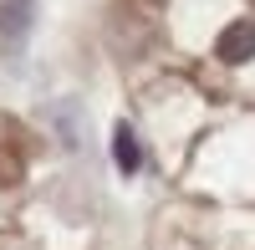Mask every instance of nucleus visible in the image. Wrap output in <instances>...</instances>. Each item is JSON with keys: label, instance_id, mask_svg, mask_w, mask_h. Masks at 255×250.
Segmentation results:
<instances>
[{"label": "nucleus", "instance_id": "f257e3e1", "mask_svg": "<svg viewBox=\"0 0 255 250\" xmlns=\"http://www.w3.org/2000/svg\"><path fill=\"white\" fill-rule=\"evenodd\" d=\"M215 56L230 61V67L250 61L255 56V20H230V26L220 31V41H215Z\"/></svg>", "mask_w": 255, "mask_h": 250}, {"label": "nucleus", "instance_id": "f03ea898", "mask_svg": "<svg viewBox=\"0 0 255 250\" xmlns=\"http://www.w3.org/2000/svg\"><path fill=\"white\" fill-rule=\"evenodd\" d=\"M31 15H36V5H31V0H5V5H0V31H5V41H10V46H20V41H26Z\"/></svg>", "mask_w": 255, "mask_h": 250}, {"label": "nucleus", "instance_id": "7ed1b4c3", "mask_svg": "<svg viewBox=\"0 0 255 250\" xmlns=\"http://www.w3.org/2000/svg\"><path fill=\"white\" fill-rule=\"evenodd\" d=\"M113 158H118L123 174H138V169H143V148H138V138H133L128 123H118V128H113Z\"/></svg>", "mask_w": 255, "mask_h": 250}]
</instances>
